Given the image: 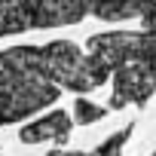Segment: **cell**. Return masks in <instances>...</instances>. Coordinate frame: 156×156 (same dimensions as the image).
I'll list each match as a JSON object with an SVG mask.
<instances>
[{
    "mask_svg": "<svg viewBox=\"0 0 156 156\" xmlns=\"http://www.w3.org/2000/svg\"><path fill=\"white\" fill-rule=\"evenodd\" d=\"M132 129H135V122H126L119 132H113L104 144H98L92 153H64V150H55V153H46V156H122V147L129 144V138H132Z\"/></svg>",
    "mask_w": 156,
    "mask_h": 156,
    "instance_id": "obj_3",
    "label": "cell"
},
{
    "mask_svg": "<svg viewBox=\"0 0 156 156\" xmlns=\"http://www.w3.org/2000/svg\"><path fill=\"white\" fill-rule=\"evenodd\" d=\"M144 31H104L92 34L86 52H92L113 76L110 110L126 104L144 107L156 92V12L147 16Z\"/></svg>",
    "mask_w": 156,
    "mask_h": 156,
    "instance_id": "obj_1",
    "label": "cell"
},
{
    "mask_svg": "<svg viewBox=\"0 0 156 156\" xmlns=\"http://www.w3.org/2000/svg\"><path fill=\"white\" fill-rule=\"evenodd\" d=\"M153 156H156V153H153Z\"/></svg>",
    "mask_w": 156,
    "mask_h": 156,
    "instance_id": "obj_5",
    "label": "cell"
},
{
    "mask_svg": "<svg viewBox=\"0 0 156 156\" xmlns=\"http://www.w3.org/2000/svg\"><path fill=\"white\" fill-rule=\"evenodd\" d=\"M70 126H73V116H67V110H52V113H46L43 119L25 126V129H22V141H25V144H40V141H55V144H61V141H67Z\"/></svg>",
    "mask_w": 156,
    "mask_h": 156,
    "instance_id": "obj_2",
    "label": "cell"
},
{
    "mask_svg": "<svg viewBox=\"0 0 156 156\" xmlns=\"http://www.w3.org/2000/svg\"><path fill=\"white\" fill-rule=\"evenodd\" d=\"M107 113H110L107 104L98 107V104H92V101H86V98H76V101H73V122H80V126L98 122V119H104Z\"/></svg>",
    "mask_w": 156,
    "mask_h": 156,
    "instance_id": "obj_4",
    "label": "cell"
}]
</instances>
